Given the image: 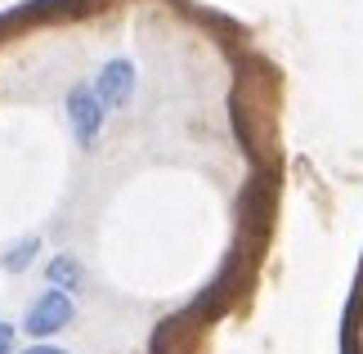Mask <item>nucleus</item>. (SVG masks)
<instances>
[{
  "label": "nucleus",
  "mask_w": 363,
  "mask_h": 354,
  "mask_svg": "<svg viewBox=\"0 0 363 354\" xmlns=\"http://www.w3.org/2000/svg\"><path fill=\"white\" fill-rule=\"evenodd\" d=\"M36 256H40V238L27 233V238H18V243L0 256V269H5V274H27V269L36 265Z\"/></svg>",
  "instance_id": "6"
},
{
  "label": "nucleus",
  "mask_w": 363,
  "mask_h": 354,
  "mask_svg": "<svg viewBox=\"0 0 363 354\" xmlns=\"http://www.w3.org/2000/svg\"><path fill=\"white\" fill-rule=\"evenodd\" d=\"M359 319H363V269L350 287V301H345V314H341V354H363L359 345Z\"/></svg>",
  "instance_id": "5"
},
{
  "label": "nucleus",
  "mask_w": 363,
  "mask_h": 354,
  "mask_svg": "<svg viewBox=\"0 0 363 354\" xmlns=\"http://www.w3.org/2000/svg\"><path fill=\"white\" fill-rule=\"evenodd\" d=\"M18 354H67L63 345H54V341H32L27 350H18Z\"/></svg>",
  "instance_id": "8"
},
{
  "label": "nucleus",
  "mask_w": 363,
  "mask_h": 354,
  "mask_svg": "<svg viewBox=\"0 0 363 354\" xmlns=\"http://www.w3.org/2000/svg\"><path fill=\"white\" fill-rule=\"evenodd\" d=\"M63 108H67V126H72V139L81 148H99V139H104V126H108V108L99 104V94H94V86H86V81H77L72 90H67L63 99Z\"/></svg>",
  "instance_id": "2"
},
{
  "label": "nucleus",
  "mask_w": 363,
  "mask_h": 354,
  "mask_svg": "<svg viewBox=\"0 0 363 354\" xmlns=\"http://www.w3.org/2000/svg\"><path fill=\"white\" fill-rule=\"evenodd\" d=\"M67 5H90V0H32V9H67Z\"/></svg>",
  "instance_id": "9"
},
{
  "label": "nucleus",
  "mask_w": 363,
  "mask_h": 354,
  "mask_svg": "<svg viewBox=\"0 0 363 354\" xmlns=\"http://www.w3.org/2000/svg\"><path fill=\"white\" fill-rule=\"evenodd\" d=\"M13 345H18V328L0 319V354H13Z\"/></svg>",
  "instance_id": "7"
},
{
  "label": "nucleus",
  "mask_w": 363,
  "mask_h": 354,
  "mask_svg": "<svg viewBox=\"0 0 363 354\" xmlns=\"http://www.w3.org/2000/svg\"><path fill=\"white\" fill-rule=\"evenodd\" d=\"M72 319H77V301H72V296L59 292V287H45L32 305H27L18 332H27L32 341H50V336H59L63 328H72Z\"/></svg>",
  "instance_id": "1"
},
{
  "label": "nucleus",
  "mask_w": 363,
  "mask_h": 354,
  "mask_svg": "<svg viewBox=\"0 0 363 354\" xmlns=\"http://www.w3.org/2000/svg\"><path fill=\"white\" fill-rule=\"evenodd\" d=\"M45 287H59L67 296L86 292V269H81V260L72 256V251H54V256L45 260Z\"/></svg>",
  "instance_id": "4"
},
{
  "label": "nucleus",
  "mask_w": 363,
  "mask_h": 354,
  "mask_svg": "<svg viewBox=\"0 0 363 354\" xmlns=\"http://www.w3.org/2000/svg\"><path fill=\"white\" fill-rule=\"evenodd\" d=\"M90 86H94V94H99V104H104L108 112H121V108H130V99H135L139 72H135L130 59H108Z\"/></svg>",
  "instance_id": "3"
}]
</instances>
